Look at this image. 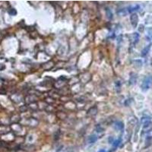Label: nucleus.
Wrapping results in <instances>:
<instances>
[{
	"label": "nucleus",
	"mask_w": 152,
	"mask_h": 152,
	"mask_svg": "<svg viewBox=\"0 0 152 152\" xmlns=\"http://www.w3.org/2000/svg\"><path fill=\"white\" fill-rule=\"evenodd\" d=\"M151 81H152V79H151V77H147V78H145V80L143 81V83H142V90L145 91V90H147L149 88L150 84H151Z\"/></svg>",
	"instance_id": "nucleus-1"
},
{
	"label": "nucleus",
	"mask_w": 152,
	"mask_h": 152,
	"mask_svg": "<svg viewBox=\"0 0 152 152\" xmlns=\"http://www.w3.org/2000/svg\"><path fill=\"white\" fill-rule=\"evenodd\" d=\"M130 20H131V24L132 25V27L134 28H135L138 25V21H139V17H138V14L136 13H133L132 14L131 17H130Z\"/></svg>",
	"instance_id": "nucleus-2"
},
{
	"label": "nucleus",
	"mask_w": 152,
	"mask_h": 152,
	"mask_svg": "<svg viewBox=\"0 0 152 152\" xmlns=\"http://www.w3.org/2000/svg\"><path fill=\"white\" fill-rule=\"evenodd\" d=\"M97 140V137L96 135H91L88 138V142L90 143V144L94 143Z\"/></svg>",
	"instance_id": "nucleus-3"
},
{
	"label": "nucleus",
	"mask_w": 152,
	"mask_h": 152,
	"mask_svg": "<svg viewBox=\"0 0 152 152\" xmlns=\"http://www.w3.org/2000/svg\"><path fill=\"white\" fill-rule=\"evenodd\" d=\"M151 44H149V45L147 46V47H145L144 48V50L142 52V56H145L148 53V52H149V50L151 49Z\"/></svg>",
	"instance_id": "nucleus-4"
},
{
	"label": "nucleus",
	"mask_w": 152,
	"mask_h": 152,
	"mask_svg": "<svg viewBox=\"0 0 152 152\" xmlns=\"http://www.w3.org/2000/svg\"><path fill=\"white\" fill-rule=\"evenodd\" d=\"M115 126H116V127L118 129H119V130H123V128H124V125H123V123H122V122H116Z\"/></svg>",
	"instance_id": "nucleus-5"
},
{
	"label": "nucleus",
	"mask_w": 152,
	"mask_h": 152,
	"mask_svg": "<svg viewBox=\"0 0 152 152\" xmlns=\"http://www.w3.org/2000/svg\"><path fill=\"white\" fill-rule=\"evenodd\" d=\"M132 37H133V39H134V43H136L139 40V34L138 33H134L132 34Z\"/></svg>",
	"instance_id": "nucleus-6"
},
{
	"label": "nucleus",
	"mask_w": 152,
	"mask_h": 152,
	"mask_svg": "<svg viewBox=\"0 0 152 152\" xmlns=\"http://www.w3.org/2000/svg\"><path fill=\"white\" fill-rule=\"evenodd\" d=\"M106 16H107V18H108L109 19H112V18H113V14H112L111 11H110L109 8H106Z\"/></svg>",
	"instance_id": "nucleus-7"
},
{
	"label": "nucleus",
	"mask_w": 152,
	"mask_h": 152,
	"mask_svg": "<svg viewBox=\"0 0 152 152\" xmlns=\"http://www.w3.org/2000/svg\"><path fill=\"white\" fill-rule=\"evenodd\" d=\"M8 14L10 15H12V16H14V15H16L17 14V11L15 10L14 8H11L10 10H8Z\"/></svg>",
	"instance_id": "nucleus-8"
},
{
	"label": "nucleus",
	"mask_w": 152,
	"mask_h": 152,
	"mask_svg": "<svg viewBox=\"0 0 152 152\" xmlns=\"http://www.w3.org/2000/svg\"><path fill=\"white\" fill-rule=\"evenodd\" d=\"M150 119L151 118L150 117H142V123H148V122H150Z\"/></svg>",
	"instance_id": "nucleus-9"
},
{
	"label": "nucleus",
	"mask_w": 152,
	"mask_h": 152,
	"mask_svg": "<svg viewBox=\"0 0 152 152\" xmlns=\"http://www.w3.org/2000/svg\"><path fill=\"white\" fill-rule=\"evenodd\" d=\"M120 142H121V139H118L117 141H116V142H113V146L117 147V146L120 144Z\"/></svg>",
	"instance_id": "nucleus-10"
},
{
	"label": "nucleus",
	"mask_w": 152,
	"mask_h": 152,
	"mask_svg": "<svg viewBox=\"0 0 152 152\" xmlns=\"http://www.w3.org/2000/svg\"><path fill=\"white\" fill-rule=\"evenodd\" d=\"M139 30L140 32H143V31H144V25H143V24H140L139 28Z\"/></svg>",
	"instance_id": "nucleus-11"
},
{
	"label": "nucleus",
	"mask_w": 152,
	"mask_h": 152,
	"mask_svg": "<svg viewBox=\"0 0 152 152\" xmlns=\"http://www.w3.org/2000/svg\"><path fill=\"white\" fill-rule=\"evenodd\" d=\"M5 93H6V90H5L0 88V94H5Z\"/></svg>",
	"instance_id": "nucleus-12"
},
{
	"label": "nucleus",
	"mask_w": 152,
	"mask_h": 152,
	"mask_svg": "<svg viewBox=\"0 0 152 152\" xmlns=\"http://www.w3.org/2000/svg\"><path fill=\"white\" fill-rule=\"evenodd\" d=\"M98 152H106V151H105V150H103V149H102V150L99 151Z\"/></svg>",
	"instance_id": "nucleus-13"
}]
</instances>
